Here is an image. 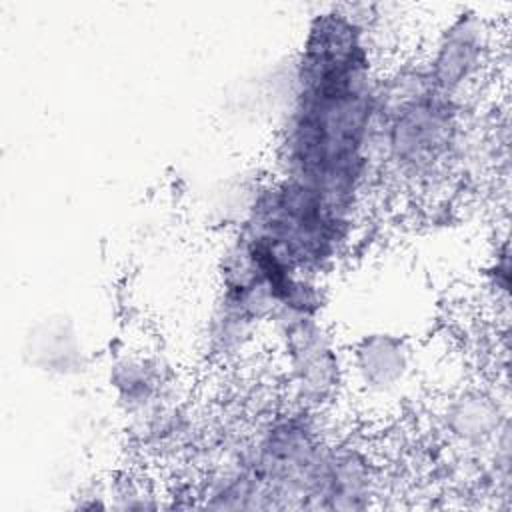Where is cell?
Segmentation results:
<instances>
[{
  "instance_id": "cell-3",
  "label": "cell",
  "mask_w": 512,
  "mask_h": 512,
  "mask_svg": "<svg viewBox=\"0 0 512 512\" xmlns=\"http://www.w3.org/2000/svg\"><path fill=\"white\" fill-rule=\"evenodd\" d=\"M360 216L316 188L270 176L246 200L240 228L274 248L298 272L322 280L352 248Z\"/></svg>"
},
{
  "instance_id": "cell-5",
  "label": "cell",
  "mask_w": 512,
  "mask_h": 512,
  "mask_svg": "<svg viewBox=\"0 0 512 512\" xmlns=\"http://www.w3.org/2000/svg\"><path fill=\"white\" fill-rule=\"evenodd\" d=\"M496 46L490 20L474 10H460L436 32L422 66L440 92L466 106L488 78Z\"/></svg>"
},
{
  "instance_id": "cell-1",
  "label": "cell",
  "mask_w": 512,
  "mask_h": 512,
  "mask_svg": "<svg viewBox=\"0 0 512 512\" xmlns=\"http://www.w3.org/2000/svg\"><path fill=\"white\" fill-rule=\"evenodd\" d=\"M380 78L376 42L360 6L336 4L312 14L290 74L274 174L362 216L378 176Z\"/></svg>"
},
{
  "instance_id": "cell-8",
  "label": "cell",
  "mask_w": 512,
  "mask_h": 512,
  "mask_svg": "<svg viewBox=\"0 0 512 512\" xmlns=\"http://www.w3.org/2000/svg\"><path fill=\"white\" fill-rule=\"evenodd\" d=\"M498 396L486 390H462L442 408L446 440L468 454H488L496 460L508 450V416Z\"/></svg>"
},
{
  "instance_id": "cell-9",
  "label": "cell",
  "mask_w": 512,
  "mask_h": 512,
  "mask_svg": "<svg viewBox=\"0 0 512 512\" xmlns=\"http://www.w3.org/2000/svg\"><path fill=\"white\" fill-rule=\"evenodd\" d=\"M162 372L156 360L148 356H122L110 366V386L118 404L132 416H148L160 408Z\"/></svg>"
},
{
  "instance_id": "cell-6",
  "label": "cell",
  "mask_w": 512,
  "mask_h": 512,
  "mask_svg": "<svg viewBox=\"0 0 512 512\" xmlns=\"http://www.w3.org/2000/svg\"><path fill=\"white\" fill-rule=\"evenodd\" d=\"M416 382V350L396 332L374 330L346 350V390L378 408H392Z\"/></svg>"
},
{
  "instance_id": "cell-2",
  "label": "cell",
  "mask_w": 512,
  "mask_h": 512,
  "mask_svg": "<svg viewBox=\"0 0 512 512\" xmlns=\"http://www.w3.org/2000/svg\"><path fill=\"white\" fill-rule=\"evenodd\" d=\"M464 104L440 92L422 62L380 78L376 160L378 174L428 192L456 176L464 164Z\"/></svg>"
},
{
  "instance_id": "cell-7",
  "label": "cell",
  "mask_w": 512,
  "mask_h": 512,
  "mask_svg": "<svg viewBox=\"0 0 512 512\" xmlns=\"http://www.w3.org/2000/svg\"><path fill=\"white\" fill-rule=\"evenodd\" d=\"M378 470L364 446L348 440H326L314 464L304 508L362 510L372 506Z\"/></svg>"
},
{
  "instance_id": "cell-10",
  "label": "cell",
  "mask_w": 512,
  "mask_h": 512,
  "mask_svg": "<svg viewBox=\"0 0 512 512\" xmlns=\"http://www.w3.org/2000/svg\"><path fill=\"white\" fill-rule=\"evenodd\" d=\"M510 266H508V244L502 242V248H496V256L486 268V286L492 296L506 304L508 300V284H510Z\"/></svg>"
},
{
  "instance_id": "cell-4",
  "label": "cell",
  "mask_w": 512,
  "mask_h": 512,
  "mask_svg": "<svg viewBox=\"0 0 512 512\" xmlns=\"http://www.w3.org/2000/svg\"><path fill=\"white\" fill-rule=\"evenodd\" d=\"M290 402L326 412L346 390V350L322 316H274L268 322Z\"/></svg>"
}]
</instances>
